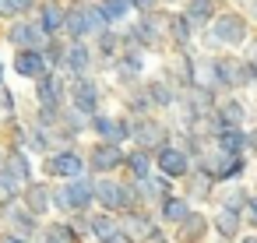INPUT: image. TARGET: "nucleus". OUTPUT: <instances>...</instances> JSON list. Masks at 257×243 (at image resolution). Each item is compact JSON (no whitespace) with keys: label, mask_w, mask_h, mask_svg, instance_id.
Instances as JSON below:
<instances>
[{"label":"nucleus","mask_w":257,"mask_h":243,"mask_svg":"<svg viewBox=\"0 0 257 243\" xmlns=\"http://www.w3.org/2000/svg\"><path fill=\"white\" fill-rule=\"evenodd\" d=\"M159 71H162L176 88H187V85L197 81V78H194V71H197V53H194V50H166Z\"/></svg>","instance_id":"nucleus-14"},{"label":"nucleus","mask_w":257,"mask_h":243,"mask_svg":"<svg viewBox=\"0 0 257 243\" xmlns=\"http://www.w3.org/2000/svg\"><path fill=\"white\" fill-rule=\"evenodd\" d=\"M211 243H225V239H218V236H211Z\"/></svg>","instance_id":"nucleus-57"},{"label":"nucleus","mask_w":257,"mask_h":243,"mask_svg":"<svg viewBox=\"0 0 257 243\" xmlns=\"http://www.w3.org/2000/svg\"><path fill=\"white\" fill-rule=\"evenodd\" d=\"M106 29V18L95 0H67V22H64V39H85L92 43Z\"/></svg>","instance_id":"nucleus-5"},{"label":"nucleus","mask_w":257,"mask_h":243,"mask_svg":"<svg viewBox=\"0 0 257 243\" xmlns=\"http://www.w3.org/2000/svg\"><path fill=\"white\" fill-rule=\"evenodd\" d=\"M0 243H39V239L18 236V232H11V229H4V225H0Z\"/></svg>","instance_id":"nucleus-48"},{"label":"nucleus","mask_w":257,"mask_h":243,"mask_svg":"<svg viewBox=\"0 0 257 243\" xmlns=\"http://www.w3.org/2000/svg\"><path fill=\"white\" fill-rule=\"evenodd\" d=\"M0 225L11 229V232H18V236L36 239V236H39V229H43V218H39L36 211H29V208L18 201V204H11V208L0 211Z\"/></svg>","instance_id":"nucleus-24"},{"label":"nucleus","mask_w":257,"mask_h":243,"mask_svg":"<svg viewBox=\"0 0 257 243\" xmlns=\"http://www.w3.org/2000/svg\"><path fill=\"white\" fill-rule=\"evenodd\" d=\"M123 159H127V145L116 141H99L92 138L85 145V162L92 176H109V173H123Z\"/></svg>","instance_id":"nucleus-9"},{"label":"nucleus","mask_w":257,"mask_h":243,"mask_svg":"<svg viewBox=\"0 0 257 243\" xmlns=\"http://www.w3.org/2000/svg\"><path fill=\"white\" fill-rule=\"evenodd\" d=\"M211 145L222 148V152H243V155H246V127H229V124H222V127L215 131Z\"/></svg>","instance_id":"nucleus-40"},{"label":"nucleus","mask_w":257,"mask_h":243,"mask_svg":"<svg viewBox=\"0 0 257 243\" xmlns=\"http://www.w3.org/2000/svg\"><path fill=\"white\" fill-rule=\"evenodd\" d=\"M4 169L25 187L29 180L39 176V159H36L29 148H8V155H4Z\"/></svg>","instance_id":"nucleus-30"},{"label":"nucleus","mask_w":257,"mask_h":243,"mask_svg":"<svg viewBox=\"0 0 257 243\" xmlns=\"http://www.w3.org/2000/svg\"><path fill=\"white\" fill-rule=\"evenodd\" d=\"M32 102L36 109L46 113H60L67 106V74L64 71H46L32 81Z\"/></svg>","instance_id":"nucleus-11"},{"label":"nucleus","mask_w":257,"mask_h":243,"mask_svg":"<svg viewBox=\"0 0 257 243\" xmlns=\"http://www.w3.org/2000/svg\"><path fill=\"white\" fill-rule=\"evenodd\" d=\"M60 187H64L71 211H92L95 208V176L92 173H81L74 180H60Z\"/></svg>","instance_id":"nucleus-22"},{"label":"nucleus","mask_w":257,"mask_h":243,"mask_svg":"<svg viewBox=\"0 0 257 243\" xmlns=\"http://www.w3.org/2000/svg\"><path fill=\"white\" fill-rule=\"evenodd\" d=\"M64 50H67V39L64 36H50L46 46H43V57L50 64V71H64Z\"/></svg>","instance_id":"nucleus-43"},{"label":"nucleus","mask_w":257,"mask_h":243,"mask_svg":"<svg viewBox=\"0 0 257 243\" xmlns=\"http://www.w3.org/2000/svg\"><path fill=\"white\" fill-rule=\"evenodd\" d=\"M243 222H246V229L257 232V190L250 194V201H246V208H243Z\"/></svg>","instance_id":"nucleus-47"},{"label":"nucleus","mask_w":257,"mask_h":243,"mask_svg":"<svg viewBox=\"0 0 257 243\" xmlns=\"http://www.w3.org/2000/svg\"><path fill=\"white\" fill-rule=\"evenodd\" d=\"M39 243H81L78 232L71 229V222L64 215H53V218H43V229L36 236Z\"/></svg>","instance_id":"nucleus-36"},{"label":"nucleus","mask_w":257,"mask_h":243,"mask_svg":"<svg viewBox=\"0 0 257 243\" xmlns=\"http://www.w3.org/2000/svg\"><path fill=\"white\" fill-rule=\"evenodd\" d=\"M236 243H257V232H253V229H246V232H243Z\"/></svg>","instance_id":"nucleus-53"},{"label":"nucleus","mask_w":257,"mask_h":243,"mask_svg":"<svg viewBox=\"0 0 257 243\" xmlns=\"http://www.w3.org/2000/svg\"><path fill=\"white\" fill-rule=\"evenodd\" d=\"M180 190L197 204V208H211L215 204V190H218V180L208 173V169H190L183 180H180Z\"/></svg>","instance_id":"nucleus-18"},{"label":"nucleus","mask_w":257,"mask_h":243,"mask_svg":"<svg viewBox=\"0 0 257 243\" xmlns=\"http://www.w3.org/2000/svg\"><path fill=\"white\" fill-rule=\"evenodd\" d=\"M155 173V152L148 148H138V145H127V159H123V176L131 180H145Z\"/></svg>","instance_id":"nucleus-33"},{"label":"nucleus","mask_w":257,"mask_h":243,"mask_svg":"<svg viewBox=\"0 0 257 243\" xmlns=\"http://www.w3.org/2000/svg\"><path fill=\"white\" fill-rule=\"evenodd\" d=\"M57 127H60L64 134H71V138L81 145V141H85V134H88V116H85V113H78L74 106H64V109H60V124H57Z\"/></svg>","instance_id":"nucleus-41"},{"label":"nucleus","mask_w":257,"mask_h":243,"mask_svg":"<svg viewBox=\"0 0 257 243\" xmlns=\"http://www.w3.org/2000/svg\"><path fill=\"white\" fill-rule=\"evenodd\" d=\"M166 36H169V50H197V29L190 25V18L180 8H169Z\"/></svg>","instance_id":"nucleus-25"},{"label":"nucleus","mask_w":257,"mask_h":243,"mask_svg":"<svg viewBox=\"0 0 257 243\" xmlns=\"http://www.w3.org/2000/svg\"><path fill=\"white\" fill-rule=\"evenodd\" d=\"M131 4H134V11L141 15V11H159V8H162V0H131Z\"/></svg>","instance_id":"nucleus-49"},{"label":"nucleus","mask_w":257,"mask_h":243,"mask_svg":"<svg viewBox=\"0 0 257 243\" xmlns=\"http://www.w3.org/2000/svg\"><path fill=\"white\" fill-rule=\"evenodd\" d=\"M39 0H0V22L18 18V15H36Z\"/></svg>","instance_id":"nucleus-44"},{"label":"nucleus","mask_w":257,"mask_h":243,"mask_svg":"<svg viewBox=\"0 0 257 243\" xmlns=\"http://www.w3.org/2000/svg\"><path fill=\"white\" fill-rule=\"evenodd\" d=\"M211 218V232L225 243H236L243 232H246V222H243V211H232V208H222V204H211L208 211Z\"/></svg>","instance_id":"nucleus-23"},{"label":"nucleus","mask_w":257,"mask_h":243,"mask_svg":"<svg viewBox=\"0 0 257 243\" xmlns=\"http://www.w3.org/2000/svg\"><path fill=\"white\" fill-rule=\"evenodd\" d=\"M95 4H99V11H102L106 25H113V29H123V25L138 15L131 0H95Z\"/></svg>","instance_id":"nucleus-38"},{"label":"nucleus","mask_w":257,"mask_h":243,"mask_svg":"<svg viewBox=\"0 0 257 243\" xmlns=\"http://www.w3.org/2000/svg\"><path fill=\"white\" fill-rule=\"evenodd\" d=\"M67 222H71V229L78 232L81 243H95V239H92V225H88V211H71Z\"/></svg>","instance_id":"nucleus-46"},{"label":"nucleus","mask_w":257,"mask_h":243,"mask_svg":"<svg viewBox=\"0 0 257 243\" xmlns=\"http://www.w3.org/2000/svg\"><path fill=\"white\" fill-rule=\"evenodd\" d=\"M166 18H169V8H159V11H141V15H134V18L120 29V39H123V43H138V46H145L148 53L162 57V53L169 50Z\"/></svg>","instance_id":"nucleus-2"},{"label":"nucleus","mask_w":257,"mask_h":243,"mask_svg":"<svg viewBox=\"0 0 257 243\" xmlns=\"http://www.w3.org/2000/svg\"><path fill=\"white\" fill-rule=\"evenodd\" d=\"M225 4H229V0H183V4H180V11L190 18V25H194L197 32H204V29L215 22V15H218Z\"/></svg>","instance_id":"nucleus-32"},{"label":"nucleus","mask_w":257,"mask_h":243,"mask_svg":"<svg viewBox=\"0 0 257 243\" xmlns=\"http://www.w3.org/2000/svg\"><path fill=\"white\" fill-rule=\"evenodd\" d=\"M106 99H109V85L102 81L99 71H88V74L67 78V106H74L78 113L92 116V113L106 109Z\"/></svg>","instance_id":"nucleus-4"},{"label":"nucleus","mask_w":257,"mask_h":243,"mask_svg":"<svg viewBox=\"0 0 257 243\" xmlns=\"http://www.w3.org/2000/svg\"><path fill=\"white\" fill-rule=\"evenodd\" d=\"M127 183H131L134 201L145 204V208H155L166 194H173V190L180 187L176 180H169V176H162V173H152V176H145V180H131V176H127Z\"/></svg>","instance_id":"nucleus-17"},{"label":"nucleus","mask_w":257,"mask_h":243,"mask_svg":"<svg viewBox=\"0 0 257 243\" xmlns=\"http://www.w3.org/2000/svg\"><path fill=\"white\" fill-rule=\"evenodd\" d=\"M46 32L43 25L36 22V15H18V18H8L4 29H0V43L8 50H43L46 46Z\"/></svg>","instance_id":"nucleus-7"},{"label":"nucleus","mask_w":257,"mask_h":243,"mask_svg":"<svg viewBox=\"0 0 257 243\" xmlns=\"http://www.w3.org/2000/svg\"><path fill=\"white\" fill-rule=\"evenodd\" d=\"M18 201H22V183H18L4 166H0V211L11 208V204H18Z\"/></svg>","instance_id":"nucleus-42"},{"label":"nucleus","mask_w":257,"mask_h":243,"mask_svg":"<svg viewBox=\"0 0 257 243\" xmlns=\"http://www.w3.org/2000/svg\"><path fill=\"white\" fill-rule=\"evenodd\" d=\"M190 211H194V201H190L180 187H176L173 194H166V197L155 204V218L162 222V229H173V225H176L180 218H187Z\"/></svg>","instance_id":"nucleus-28"},{"label":"nucleus","mask_w":257,"mask_h":243,"mask_svg":"<svg viewBox=\"0 0 257 243\" xmlns=\"http://www.w3.org/2000/svg\"><path fill=\"white\" fill-rule=\"evenodd\" d=\"M243 11H246V18H250V22H253V29H257V0H246Z\"/></svg>","instance_id":"nucleus-50"},{"label":"nucleus","mask_w":257,"mask_h":243,"mask_svg":"<svg viewBox=\"0 0 257 243\" xmlns=\"http://www.w3.org/2000/svg\"><path fill=\"white\" fill-rule=\"evenodd\" d=\"M8 71H11V74H15L18 81L32 85V81H36L39 74H46V71H50V64H46L43 50H11Z\"/></svg>","instance_id":"nucleus-20"},{"label":"nucleus","mask_w":257,"mask_h":243,"mask_svg":"<svg viewBox=\"0 0 257 243\" xmlns=\"http://www.w3.org/2000/svg\"><path fill=\"white\" fill-rule=\"evenodd\" d=\"M215 116H218L222 124H229V127H250L253 109H250L246 92H225V95H218V102H215Z\"/></svg>","instance_id":"nucleus-19"},{"label":"nucleus","mask_w":257,"mask_h":243,"mask_svg":"<svg viewBox=\"0 0 257 243\" xmlns=\"http://www.w3.org/2000/svg\"><path fill=\"white\" fill-rule=\"evenodd\" d=\"M50 187H53V180H46V176H36V180H29V183L22 187V204H25L29 211H36L39 218H50V215H53Z\"/></svg>","instance_id":"nucleus-27"},{"label":"nucleus","mask_w":257,"mask_h":243,"mask_svg":"<svg viewBox=\"0 0 257 243\" xmlns=\"http://www.w3.org/2000/svg\"><path fill=\"white\" fill-rule=\"evenodd\" d=\"M4 155H8V145H4V138H0V166H4Z\"/></svg>","instance_id":"nucleus-55"},{"label":"nucleus","mask_w":257,"mask_h":243,"mask_svg":"<svg viewBox=\"0 0 257 243\" xmlns=\"http://www.w3.org/2000/svg\"><path fill=\"white\" fill-rule=\"evenodd\" d=\"M152 60H155V53H148L145 46L123 43L120 53H116V60H113V67H109V85H113L116 92L138 88V85L152 74Z\"/></svg>","instance_id":"nucleus-3"},{"label":"nucleus","mask_w":257,"mask_h":243,"mask_svg":"<svg viewBox=\"0 0 257 243\" xmlns=\"http://www.w3.org/2000/svg\"><path fill=\"white\" fill-rule=\"evenodd\" d=\"M141 85H145V92H148V99H152V106H155V113H166V116H169V113L176 109V99H180V88H176V85H173V81H169V78H166L162 71H155V74H148V78H145Z\"/></svg>","instance_id":"nucleus-21"},{"label":"nucleus","mask_w":257,"mask_h":243,"mask_svg":"<svg viewBox=\"0 0 257 243\" xmlns=\"http://www.w3.org/2000/svg\"><path fill=\"white\" fill-rule=\"evenodd\" d=\"M88 225H92V239L102 243L113 232H120V215L116 211H106V208H92L88 211Z\"/></svg>","instance_id":"nucleus-37"},{"label":"nucleus","mask_w":257,"mask_h":243,"mask_svg":"<svg viewBox=\"0 0 257 243\" xmlns=\"http://www.w3.org/2000/svg\"><path fill=\"white\" fill-rule=\"evenodd\" d=\"M166 141H173V120H169L166 113H152V116H141V120H134L131 145L155 152V148H162Z\"/></svg>","instance_id":"nucleus-12"},{"label":"nucleus","mask_w":257,"mask_h":243,"mask_svg":"<svg viewBox=\"0 0 257 243\" xmlns=\"http://www.w3.org/2000/svg\"><path fill=\"white\" fill-rule=\"evenodd\" d=\"M148 243H173V236H169V229H159V232H155Z\"/></svg>","instance_id":"nucleus-52"},{"label":"nucleus","mask_w":257,"mask_h":243,"mask_svg":"<svg viewBox=\"0 0 257 243\" xmlns=\"http://www.w3.org/2000/svg\"><path fill=\"white\" fill-rule=\"evenodd\" d=\"M250 187H246V180H232V183H218V190H215V204H222V208H232V211H243L246 208V201H250Z\"/></svg>","instance_id":"nucleus-35"},{"label":"nucleus","mask_w":257,"mask_h":243,"mask_svg":"<svg viewBox=\"0 0 257 243\" xmlns=\"http://www.w3.org/2000/svg\"><path fill=\"white\" fill-rule=\"evenodd\" d=\"M18 113H22V99H18L15 85L4 81V85H0V120H4V116H18Z\"/></svg>","instance_id":"nucleus-45"},{"label":"nucleus","mask_w":257,"mask_h":243,"mask_svg":"<svg viewBox=\"0 0 257 243\" xmlns=\"http://www.w3.org/2000/svg\"><path fill=\"white\" fill-rule=\"evenodd\" d=\"M81 173H88L81 145H60V148L39 155V176H46V180H74Z\"/></svg>","instance_id":"nucleus-6"},{"label":"nucleus","mask_w":257,"mask_h":243,"mask_svg":"<svg viewBox=\"0 0 257 243\" xmlns=\"http://www.w3.org/2000/svg\"><path fill=\"white\" fill-rule=\"evenodd\" d=\"M8 74H11V71H8V60H4V57H0V85H4V81H8Z\"/></svg>","instance_id":"nucleus-54"},{"label":"nucleus","mask_w":257,"mask_h":243,"mask_svg":"<svg viewBox=\"0 0 257 243\" xmlns=\"http://www.w3.org/2000/svg\"><path fill=\"white\" fill-rule=\"evenodd\" d=\"M92 46H95V71H99V74H109V67H113V60H116V53H120V46H123L120 29L106 25V29L92 39Z\"/></svg>","instance_id":"nucleus-29"},{"label":"nucleus","mask_w":257,"mask_h":243,"mask_svg":"<svg viewBox=\"0 0 257 243\" xmlns=\"http://www.w3.org/2000/svg\"><path fill=\"white\" fill-rule=\"evenodd\" d=\"M25 148L39 159V155H46V152H53L57 148V141H53V127H43V124H36L32 116H25Z\"/></svg>","instance_id":"nucleus-34"},{"label":"nucleus","mask_w":257,"mask_h":243,"mask_svg":"<svg viewBox=\"0 0 257 243\" xmlns=\"http://www.w3.org/2000/svg\"><path fill=\"white\" fill-rule=\"evenodd\" d=\"M190 169H194V159L176 141H166L162 148H155V173H162V176H169V180L180 183Z\"/></svg>","instance_id":"nucleus-16"},{"label":"nucleus","mask_w":257,"mask_h":243,"mask_svg":"<svg viewBox=\"0 0 257 243\" xmlns=\"http://www.w3.org/2000/svg\"><path fill=\"white\" fill-rule=\"evenodd\" d=\"M102 243H134V239H131L123 229H120V232H113V236H109V239H102Z\"/></svg>","instance_id":"nucleus-51"},{"label":"nucleus","mask_w":257,"mask_h":243,"mask_svg":"<svg viewBox=\"0 0 257 243\" xmlns=\"http://www.w3.org/2000/svg\"><path fill=\"white\" fill-rule=\"evenodd\" d=\"M95 71V46L85 43V39H67V50H64V74L67 78H78V74H88Z\"/></svg>","instance_id":"nucleus-26"},{"label":"nucleus","mask_w":257,"mask_h":243,"mask_svg":"<svg viewBox=\"0 0 257 243\" xmlns=\"http://www.w3.org/2000/svg\"><path fill=\"white\" fill-rule=\"evenodd\" d=\"M253 39V22L246 18L243 8H222L215 22L197 32V50L201 53H243V46Z\"/></svg>","instance_id":"nucleus-1"},{"label":"nucleus","mask_w":257,"mask_h":243,"mask_svg":"<svg viewBox=\"0 0 257 243\" xmlns=\"http://www.w3.org/2000/svg\"><path fill=\"white\" fill-rule=\"evenodd\" d=\"M183 0H162V8H180Z\"/></svg>","instance_id":"nucleus-56"},{"label":"nucleus","mask_w":257,"mask_h":243,"mask_svg":"<svg viewBox=\"0 0 257 243\" xmlns=\"http://www.w3.org/2000/svg\"><path fill=\"white\" fill-rule=\"evenodd\" d=\"M131 134H134V116H127L123 109H99L88 116V138L131 145Z\"/></svg>","instance_id":"nucleus-8"},{"label":"nucleus","mask_w":257,"mask_h":243,"mask_svg":"<svg viewBox=\"0 0 257 243\" xmlns=\"http://www.w3.org/2000/svg\"><path fill=\"white\" fill-rule=\"evenodd\" d=\"M36 22L43 25V32H46V36H64L67 0H39V8H36Z\"/></svg>","instance_id":"nucleus-31"},{"label":"nucleus","mask_w":257,"mask_h":243,"mask_svg":"<svg viewBox=\"0 0 257 243\" xmlns=\"http://www.w3.org/2000/svg\"><path fill=\"white\" fill-rule=\"evenodd\" d=\"M120 229L134 239V243H148L159 229H162V222L155 218V208H145V204H134V208H127V211H120Z\"/></svg>","instance_id":"nucleus-13"},{"label":"nucleus","mask_w":257,"mask_h":243,"mask_svg":"<svg viewBox=\"0 0 257 243\" xmlns=\"http://www.w3.org/2000/svg\"><path fill=\"white\" fill-rule=\"evenodd\" d=\"M169 236H173V243H211L215 232H211V218H208V211L194 204V211H190L187 218H180V222L169 229Z\"/></svg>","instance_id":"nucleus-15"},{"label":"nucleus","mask_w":257,"mask_h":243,"mask_svg":"<svg viewBox=\"0 0 257 243\" xmlns=\"http://www.w3.org/2000/svg\"><path fill=\"white\" fill-rule=\"evenodd\" d=\"M134 194H131V183L123 173H109V176H95V208H106V211H127L134 208Z\"/></svg>","instance_id":"nucleus-10"},{"label":"nucleus","mask_w":257,"mask_h":243,"mask_svg":"<svg viewBox=\"0 0 257 243\" xmlns=\"http://www.w3.org/2000/svg\"><path fill=\"white\" fill-rule=\"evenodd\" d=\"M123 99V113L127 116H134V120H141V116H152L155 113V106H152V99H148V92H145V85H138V88H127V92H120Z\"/></svg>","instance_id":"nucleus-39"}]
</instances>
